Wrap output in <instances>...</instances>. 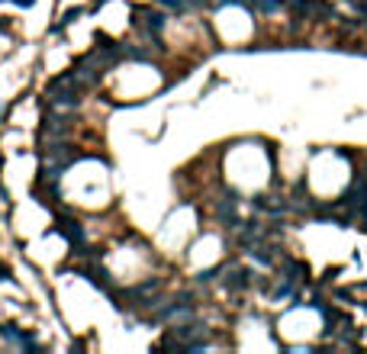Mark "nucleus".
Instances as JSON below:
<instances>
[{
  "label": "nucleus",
  "mask_w": 367,
  "mask_h": 354,
  "mask_svg": "<svg viewBox=\"0 0 367 354\" xmlns=\"http://www.w3.org/2000/svg\"><path fill=\"white\" fill-rule=\"evenodd\" d=\"M222 4H239V0H222Z\"/></svg>",
  "instance_id": "39448f33"
},
{
  "label": "nucleus",
  "mask_w": 367,
  "mask_h": 354,
  "mask_svg": "<svg viewBox=\"0 0 367 354\" xmlns=\"http://www.w3.org/2000/svg\"><path fill=\"white\" fill-rule=\"evenodd\" d=\"M251 7H258V10H264V13H274V10H281V0H248Z\"/></svg>",
  "instance_id": "7ed1b4c3"
},
{
  "label": "nucleus",
  "mask_w": 367,
  "mask_h": 354,
  "mask_svg": "<svg viewBox=\"0 0 367 354\" xmlns=\"http://www.w3.org/2000/svg\"><path fill=\"white\" fill-rule=\"evenodd\" d=\"M58 232H65V235H68V242L81 248V242H84V232H81V226H77V223H61V226H58Z\"/></svg>",
  "instance_id": "f03ea898"
},
{
  "label": "nucleus",
  "mask_w": 367,
  "mask_h": 354,
  "mask_svg": "<svg viewBox=\"0 0 367 354\" xmlns=\"http://www.w3.org/2000/svg\"><path fill=\"white\" fill-rule=\"evenodd\" d=\"M225 287H229V290H245V287H248V271L232 268V271H229V280H225Z\"/></svg>",
  "instance_id": "f257e3e1"
},
{
  "label": "nucleus",
  "mask_w": 367,
  "mask_h": 354,
  "mask_svg": "<svg viewBox=\"0 0 367 354\" xmlns=\"http://www.w3.org/2000/svg\"><path fill=\"white\" fill-rule=\"evenodd\" d=\"M77 16H81V10H77V7H74V10H68L65 16H61V23L55 26V29H61V26H68V23H74V20H77Z\"/></svg>",
  "instance_id": "20e7f679"
}]
</instances>
